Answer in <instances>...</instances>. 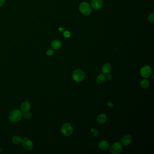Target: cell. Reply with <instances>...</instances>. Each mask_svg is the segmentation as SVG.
<instances>
[{
  "mask_svg": "<svg viewBox=\"0 0 154 154\" xmlns=\"http://www.w3.org/2000/svg\"><path fill=\"white\" fill-rule=\"evenodd\" d=\"M22 117V112L20 110H15L12 111L10 114L9 116V119L13 123L18 122L21 120Z\"/></svg>",
  "mask_w": 154,
  "mask_h": 154,
  "instance_id": "6da1fadb",
  "label": "cell"
},
{
  "mask_svg": "<svg viewBox=\"0 0 154 154\" xmlns=\"http://www.w3.org/2000/svg\"><path fill=\"white\" fill-rule=\"evenodd\" d=\"M79 10L80 12L83 15L85 16H88L91 13V7H90L89 4L87 2H82L80 5Z\"/></svg>",
  "mask_w": 154,
  "mask_h": 154,
  "instance_id": "7a4b0ae2",
  "label": "cell"
},
{
  "mask_svg": "<svg viewBox=\"0 0 154 154\" xmlns=\"http://www.w3.org/2000/svg\"><path fill=\"white\" fill-rule=\"evenodd\" d=\"M72 77L77 82H80L84 80L85 77V73L82 70L76 69L73 72Z\"/></svg>",
  "mask_w": 154,
  "mask_h": 154,
  "instance_id": "3957f363",
  "label": "cell"
},
{
  "mask_svg": "<svg viewBox=\"0 0 154 154\" xmlns=\"http://www.w3.org/2000/svg\"><path fill=\"white\" fill-rule=\"evenodd\" d=\"M61 132L64 136H69L73 132V127L70 124L66 123L62 126Z\"/></svg>",
  "mask_w": 154,
  "mask_h": 154,
  "instance_id": "277c9868",
  "label": "cell"
},
{
  "mask_svg": "<svg viewBox=\"0 0 154 154\" xmlns=\"http://www.w3.org/2000/svg\"><path fill=\"white\" fill-rule=\"evenodd\" d=\"M123 150V146L119 142L114 143L110 147V152L113 154H119Z\"/></svg>",
  "mask_w": 154,
  "mask_h": 154,
  "instance_id": "5b68a950",
  "label": "cell"
},
{
  "mask_svg": "<svg viewBox=\"0 0 154 154\" xmlns=\"http://www.w3.org/2000/svg\"><path fill=\"white\" fill-rule=\"evenodd\" d=\"M152 69L149 66H145L141 68L140 74L144 78H147L150 77L152 73Z\"/></svg>",
  "mask_w": 154,
  "mask_h": 154,
  "instance_id": "8992f818",
  "label": "cell"
},
{
  "mask_svg": "<svg viewBox=\"0 0 154 154\" xmlns=\"http://www.w3.org/2000/svg\"><path fill=\"white\" fill-rule=\"evenodd\" d=\"M24 147L27 150H31L33 148V144L31 141L27 138H24L22 141Z\"/></svg>",
  "mask_w": 154,
  "mask_h": 154,
  "instance_id": "52a82bcc",
  "label": "cell"
},
{
  "mask_svg": "<svg viewBox=\"0 0 154 154\" xmlns=\"http://www.w3.org/2000/svg\"><path fill=\"white\" fill-rule=\"evenodd\" d=\"M132 137L130 135L127 134L123 136L121 140V142L123 145H127L132 143Z\"/></svg>",
  "mask_w": 154,
  "mask_h": 154,
  "instance_id": "ba28073f",
  "label": "cell"
},
{
  "mask_svg": "<svg viewBox=\"0 0 154 154\" xmlns=\"http://www.w3.org/2000/svg\"><path fill=\"white\" fill-rule=\"evenodd\" d=\"M103 0H92L91 6L94 9L98 10L103 6Z\"/></svg>",
  "mask_w": 154,
  "mask_h": 154,
  "instance_id": "9c48e42d",
  "label": "cell"
},
{
  "mask_svg": "<svg viewBox=\"0 0 154 154\" xmlns=\"http://www.w3.org/2000/svg\"><path fill=\"white\" fill-rule=\"evenodd\" d=\"M98 147L101 150H106L110 147V144L107 141H102L98 144Z\"/></svg>",
  "mask_w": 154,
  "mask_h": 154,
  "instance_id": "30bf717a",
  "label": "cell"
},
{
  "mask_svg": "<svg viewBox=\"0 0 154 154\" xmlns=\"http://www.w3.org/2000/svg\"><path fill=\"white\" fill-rule=\"evenodd\" d=\"M20 109L22 112H27L30 109V105L28 102H24L21 104Z\"/></svg>",
  "mask_w": 154,
  "mask_h": 154,
  "instance_id": "8fae6325",
  "label": "cell"
},
{
  "mask_svg": "<svg viewBox=\"0 0 154 154\" xmlns=\"http://www.w3.org/2000/svg\"><path fill=\"white\" fill-rule=\"evenodd\" d=\"M112 69V67L110 63H106L103 65V67L102 68V71L104 73L107 74L110 73Z\"/></svg>",
  "mask_w": 154,
  "mask_h": 154,
  "instance_id": "7c38bea8",
  "label": "cell"
},
{
  "mask_svg": "<svg viewBox=\"0 0 154 154\" xmlns=\"http://www.w3.org/2000/svg\"><path fill=\"white\" fill-rule=\"evenodd\" d=\"M97 120L98 123L103 124L105 123L107 120V117L105 114H99L97 118Z\"/></svg>",
  "mask_w": 154,
  "mask_h": 154,
  "instance_id": "4fadbf2b",
  "label": "cell"
},
{
  "mask_svg": "<svg viewBox=\"0 0 154 154\" xmlns=\"http://www.w3.org/2000/svg\"><path fill=\"white\" fill-rule=\"evenodd\" d=\"M51 46L54 49L58 50L62 46V43L59 40H54L52 42Z\"/></svg>",
  "mask_w": 154,
  "mask_h": 154,
  "instance_id": "5bb4252c",
  "label": "cell"
},
{
  "mask_svg": "<svg viewBox=\"0 0 154 154\" xmlns=\"http://www.w3.org/2000/svg\"><path fill=\"white\" fill-rule=\"evenodd\" d=\"M106 79L105 75L101 74L99 75L96 78V81L98 83H102L105 81Z\"/></svg>",
  "mask_w": 154,
  "mask_h": 154,
  "instance_id": "9a60e30c",
  "label": "cell"
},
{
  "mask_svg": "<svg viewBox=\"0 0 154 154\" xmlns=\"http://www.w3.org/2000/svg\"><path fill=\"white\" fill-rule=\"evenodd\" d=\"M149 85H150L149 81V80H147L146 79H143L141 81V86L143 88H144V89L147 88L149 87Z\"/></svg>",
  "mask_w": 154,
  "mask_h": 154,
  "instance_id": "2e32d148",
  "label": "cell"
},
{
  "mask_svg": "<svg viewBox=\"0 0 154 154\" xmlns=\"http://www.w3.org/2000/svg\"><path fill=\"white\" fill-rule=\"evenodd\" d=\"M22 138L20 136H14L12 138L13 142L16 144H20L22 142Z\"/></svg>",
  "mask_w": 154,
  "mask_h": 154,
  "instance_id": "e0dca14e",
  "label": "cell"
},
{
  "mask_svg": "<svg viewBox=\"0 0 154 154\" xmlns=\"http://www.w3.org/2000/svg\"><path fill=\"white\" fill-rule=\"evenodd\" d=\"M22 116H23V117L25 119H28L31 118L32 115L29 112H25L23 114Z\"/></svg>",
  "mask_w": 154,
  "mask_h": 154,
  "instance_id": "ac0fdd59",
  "label": "cell"
},
{
  "mask_svg": "<svg viewBox=\"0 0 154 154\" xmlns=\"http://www.w3.org/2000/svg\"><path fill=\"white\" fill-rule=\"evenodd\" d=\"M148 20L150 22H153L154 21V13L150 14L149 16H148Z\"/></svg>",
  "mask_w": 154,
  "mask_h": 154,
  "instance_id": "d6986e66",
  "label": "cell"
},
{
  "mask_svg": "<svg viewBox=\"0 0 154 154\" xmlns=\"http://www.w3.org/2000/svg\"><path fill=\"white\" fill-rule=\"evenodd\" d=\"M71 35V33L68 31H65L63 33V36L66 38H69Z\"/></svg>",
  "mask_w": 154,
  "mask_h": 154,
  "instance_id": "ffe728a7",
  "label": "cell"
},
{
  "mask_svg": "<svg viewBox=\"0 0 154 154\" xmlns=\"http://www.w3.org/2000/svg\"><path fill=\"white\" fill-rule=\"evenodd\" d=\"M54 54V51L53 49H48L47 51V56H51Z\"/></svg>",
  "mask_w": 154,
  "mask_h": 154,
  "instance_id": "44dd1931",
  "label": "cell"
},
{
  "mask_svg": "<svg viewBox=\"0 0 154 154\" xmlns=\"http://www.w3.org/2000/svg\"><path fill=\"white\" fill-rule=\"evenodd\" d=\"M106 78L108 80H110L112 78V75L111 74H110V73H108L106 74V75H105Z\"/></svg>",
  "mask_w": 154,
  "mask_h": 154,
  "instance_id": "7402d4cb",
  "label": "cell"
},
{
  "mask_svg": "<svg viewBox=\"0 0 154 154\" xmlns=\"http://www.w3.org/2000/svg\"><path fill=\"white\" fill-rule=\"evenodd\" d=\"M5 0H0V7H2L4 4Z\"/></svg>",
  "mask_w": 154,
  "mask_h": 154,
  "instance_id": "603a6c76",
  "label": "cell"
},
{
  "mask_svg": "<svg viewBox=\"0 0 154 154\" xmlns=\"http://www.w3.org/2000/svg\"><path fill=\"white\" fill-rule=\"evenodd\" d=\"M59 31H60V32H63V31L64 29H63V28H62V27H60V28H59Z\"/></svg>",
  "mask_w": 154,
  "mask_h": 154,
  "instance_id": "cb8c5ba5",
  "label": "cell"
},
{
  "mask_svg": "<svg viewBox=\"0 0 154 154\" xmlns=\"http://www.w3.org/2000/svg\"><path fill=\"white\" fill-rule=\"evenodd\" d=\"M108 105H109L110 107H112V106H113V104H112V103H108Z\"/></svg>",
  "mask_w": 154,
  "mask_h": 154,
  "instance_id": "d4e9b609",
  "label": "cell"
}]
</instances>
